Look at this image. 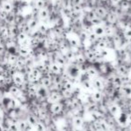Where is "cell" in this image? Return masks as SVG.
<instances>
[{"label":"cell","instance_id":"24","mask_svg":"<svg viewBox=\"0 0 131 131\" xmlns=\"http://www.w3.org/2000/svg\"><path fill=\"white\" fill-rule=\"evenodd\" d=\"M97 38H98V36H97V35L95 34V33L91 32V33H89V34H88V36H87V40L90 42V43L93 44V43H95V42H96Z\"/></svg>","mask_w":131,"mask_h":131},{"label":"cell","instance_id":"29","mask_svg":"<svg viewBox=\"0 0 131 131\" xmlns=\"http://www.w3.org/2000/svg\"><path fill=\"white\" fill-rule=\"evenodd\" d=\"M121 131H131L130 126H127V127H123L121 128Z\"/></svg>","mask_w":131,"mask_h":131},{"label":"cell","instance_id":"4","mask_svg":"<svg viewBox=\"0 0 131 131\" xmlns=\"http://www.w3.org/2000/svg\"><path fill=\"white\" fill-rule=\"evenodd\" d=\"M93 10H94L95 12V15H96V17H99V18L102 19V20H104L106 17V15H107L108 14V9L105 7V6H95L94 8H93Z\"/></svg>","mask_w":131,"mask_h":131},{"label":"cell","instance_id":"31","mask_svg":"<svg viewBox=\"0 0 131 131\" xmlns=\"http://www.w3.org/2000/svg\"><path fill=\"white\" fill-rule=\"evenodd\" d=\"M6 1H9V2H12V1H13V0H6Z\"/></svg>","mask_w":131,"mask_h":131},{"label":"cell","instance_id":"11","mask_svg":"<svg viewBox=\"0 0 131 131\" xmlns=\"http://www.w3.org/2000/svg\"><path fill=\"white\" fill-rule=\"evenodd\" d=\"M50 16V11L49 9H48L47 7L42 8L40 10V13H39V19L40 20H46V19H49Z\"/></svg>","mask_w":131,"mask_h":131},{"label":"cell","instance_id":"23","mask_svg":"<svg viewBox=\"0 0 131 131\" xmlns=\"http://www.w3.org/2000/svg\"><path fill=\"white\" fill-rule=\"evenodd\" d=\"M35 7L38 9H42L46 7V0H35Z\"/></svg>","mask_w":131,"mask_h":131},{"label":"cell","instance_id":"19","mask_svg":"<svg viewBox=\"0 0 131 131\" xmlns=\"http://www.w3.org/2000/svg\"><path fill=\"white\" fill-rule=\"evenodd\" d=\"M120 93L123 96L125 97H130L131 96V85L127 86H121L120 89Z\"/></svg>","mask_w":131,"mask_h":131},{"label":"cell","instance_id":"10","mask_svg":"<svg viewBox=\"0 0 131 131\" xmlns=\"http://www.w3.org/2000/svg\"><path fill=\"white\" fill-rule=\"evenodd\" d=\"M85 73L87 74V75H89L91 78H95V77H98V75H100L96 68H94V67H90V66L88 67L87 68H86Z\"/></svg>","mask_w":131,"mask_h":131},{"label":"cell","instance_id":"28","mask_svg":"<svg viewBox=\"0 0 131 131\" xmlns=\"http://www.w3.org/2000/svg\"><path fill=\"white\" fill-rule=\"evenodd\" d=\"M8 131H20L18 128V126H17V123H12L10 124L9 128H8Z\"/></svg>","mask_w":131,"mask_h":131},{"label":"cell","instance_id":"12","mask_svg":"<svg viewBox=\"0 0 131 131\" xmlns=\"http://www.w3.org/2000/svg\"><path fill=\"white\" fill-rule=\"evenodd\" d=\"M0 8L3 9L4 11L7 12V13H10V12L13 11L14 5L12 4V2H9V1H5V2H2L1 4H0Z\"/></svg>","mask_w":131,"mask_h":131},{"label":"cell","instance_id":"5","mask_svg":"<svg viewBox=\"0 0 131 131\" xmlns=\"http://www.w3.org/2000/svg\"><path fill=\"white\" fill-rule=\"evenodd\" d=\"M121 111V109H120L119 105L117 103H111L108 106V112H109V115L112 117H116L117 115H118Z\"/></svg>","mask_w":131,"mask_h":131},{"label":"cell","instance_id":"20","mask_svg":"<svg viewBox=\"0 0 131 131\" xmlns=\"http://www.w3.org/2000/svg\"><path fill=\"white\" fill-rule=\"evenodd\" d=\"M93 33L97 35L98 37L103 36L104 35V27L102 25H98V26H93Z\"/></svg>","mask_w":131,"mask_h":131},{"label":"cell","instance_id":"8","mask_svg":"<svg viewBox=\"0 0 131 131\" xmlns=\"http://www.w3.org/2000/svg\"><path fill=\"white\" fill-rule=\"evenodd\" d=\"M64 68H61L60 66H58L57 63L52 62L50 65V72L54 75H60L62 72L64 71Z\"/></svg>","mask_w":131,"mask_h":131},{"label":"cell","instance_id":"15","mask_svg":"<svg viewBox=\"0 0 131 131\" xmlns=\"http://www.w3.org/2000/svg\"><path fill=\"white\" fill-rule=\"evenodd\" d=\"M15 14L13 12H10L8 13L7 16H6L5 23H6V25H12V24H15Z\"/></svg>","mask_w":131,"mask_h":131},{"label":"cell","instance_id":"3","mask_svg":"<svg viewBox=\"0 0 131 131\" xmlns=\"http://www.w3.org/2000/svg\"><path fill=\"white\" fill-rule=\"evenodd\" d=\"M12 78H13V84H15L16 86H18L19 88H20L21 86L24 84V82H25V77H24V75H23L22 74L18 73V72L14 74V75H12Z\"/></svg>","mask_w":131,"mask_h":131},{"label":"cell","instance_id":"13","mask_svg":"<svg viewBox=\"0 0 131 131\" xmlns=\"http://www.w3.org/2000/svg\"><path fill=\"white\" fill-rule=\"evenodd\" d=\"M7 91H8V93H10L11 95H13L14 97H16L17 95L19 94V93H21V90H20V88L18 87V86H16L15 84H11V85L8 87V89H7Z\"/></svg>","mask_w":131,"mask_h":131},{"label":"cell","instance_id":"16","mask_svg":"<svg viewBox=\"0 0 131 131\" xmlns=\"http://www.w3.org/2000/svg\"><path fill=\"white\" fill-rule=\"evenodd\" d=\"M26 121H27V123L29 124L31 127H33L37 123H38L39 120L37 119V118L34 116V115H32L31 113H30V114L27 116V118H26Z\"/></svg>","mask_w":131,"mask_h":131},{"label":"cell","instance_id":"6","mask_svg":"<svg viewBox=\"0 0 131 131\" xmlns=\"http://www.w3.org/2000/svg\"><path fill=\"white\" fill-rule=\"evenodd\" d=\"M92 87H93L94 90H96V91L102 92L104 89L102 80L100 78V77H95V78H93V81H92Z\"/></svg>","mask_w":131,"mask_h":131},{"label":"cell","instance_id":"30","mask_svg":"<svg viewBox=\"0 0 131 131\" xmlns=\"http://www.w3.org/2000/svg\"><path fill=\"white\" fill-rule=\"evenodd\" d=\"M127 50H131V40H128L127 42Z\"/></svg>","mask_w":131,"mask_h":131},{"label":"cell","instance_id":"7","mask_svg":"<svg viewBox=\"0 0 131 131\" xmlns=\"http://www.w3.org/2000/svg\"><path fill=\"white\" fill-rule=\"evenodd\" d=\"M72 123H73V125L75 127H78V128H80V127H84V125L85 122H84L83 117L74 116L73 118H72Z\"/></svg>","mask_w":131,"mask_h":131},{"label":"cell","instance_id":"25","mask_svg":"<svg viewBox=\"0 0 131 131\" xmlns=\"http://www.w3.org/2000/svg\"><path fill=\"white\" fill-rule=\"evenodd\" d=\"M90 22H91V24H93V26H98V25H102V23H103V20L99 18V17H94V18H93L92 20H90Z\"/></svg>","mask_w":131,"mask_h":131},{"label":"cell","instance_id":"14","mask_svg":"<svg viewBox=\"0 0 131 131\" xmlns=\"http://www.w3.org/2000/svg\"><path fill=\"white\" fill-rule=\"evenodd\" d=\"M51 84H52L51 80L46 77H41L40 79V81H39V84L43 86V87H46V88H49V86L51 85Z\"/></svg>","mask_w":131,"mask_h":131},{"label":"cell","instance_id":"26","mask_svg":"<svg viewBox=\"0 0 131 131\" xmlns=\"http://www.w3.org/2000/svg\"><path fill=\"white\" fill-rule=\"evenodd\" d=\"M28 37V35L24 32H19L18 35L16 36V40H17V43H20L21 41L24 40L26 38Z\"/></svg>","mask_w":131,"mask_h":131},{"label":"cell","instance_id":"32","mask_svg":"<svg viewBox=\"0 0 131 131\" xmlns=\"http://www.w3.org/2000/svg\"><path fill=\"white\" fill-rule=\"evenodd\" d=\"M129 126H130V127H131V124H130V125H129Z\"/></svg>","mask_w":131,"mask_h":131},{"label":"cell","instance_id":"21","mask_svg":"<svg viewBox=\"0 0 131 131\" xmlns=\"http://www.w3.org/2000/svg\"><path fill=\"white\" fill-rule=\"evenodd\" d=\"M19 44V47H22V48H31V38L29 36L25 39L24 40L21 41Z\"/></svg>","mask_w":131,"mask_h":131},{"label":"cell","instance_id":"17","mask_svg":"<svg viewBox=\"0 0 131 131\" xmlns=\"http://www.w3.org/2000/svg\"><path fill=\"white\" fill-rule=\"evenodd\" d=\"M68 44L70 48H80L81 47V40L77 38H71L68 40Z\"/></svg>","mask_w":131,"mask_h":131},{"label":"cell","instance_id":"18","mask_svg":"<svg viewBox=\"0 0 131 131\" xmlns=\"http://www.w3.org/2000/svg\"><path fill=\"white\" fill-rule=\"evenodd\" d=\"M27 22H28V25H29V27L31 28V30L34 31V30H36L37 28H38L40 21H39V19L31 18L30 20H28Z\"/></svg>","mask_w":131,"mask_h":131},{"label":"cell","instance_id":"22","mask_svg":"<svg viewBox=\"0 0 131 131\" xmlns=\"http://www.w3.org/2000/svg\"><path fill=\"white\" fill-rule=\"evenodd\" d=\"M33 127L35 128V131H46V129H47V127L41 121H38V123Z\"/></svg>","mask_w":131,"mask_h":131},{"label":"cell","instance_id":"2","mask_svg":"<svg viewBox=\"0 0 131 131\" xmlns=\"http://www.w3.org/2000/svg\"><path fill=\"white\" fill-rule=\"evenodd\" d=\"M63 99L60 91H52L49 92V94L47 98V102L50 103H54V102H60Z\"/></svg>","mask_w":131,"mask_h":131},{"label":"cell","instance_id":"9","mask_svg":"<svg viewBox=\"0 0 131 131\" xmlns=\"http://www.w3.org/2000/svg\"><path fill=\"white\" fill-rule=\"evenodd\" d=\"M92 98H93V100L95 102L99 103V102H101L104 99V94L102 92L94 90V91L93 92V93H92Z\"/></svg>","mask_w":131,"mask_h":131},{"label":"cell","instance_id":"27","mask_svg":"<svg viewBox=\"0 0 131 131\" xmlns=\"http://www.w3.org/2000/svg\"><path fill=\"white\" fill-rule=\"evenodd\" d=\"M7 15H8L7 12L4 11L3 9H1V8H0V21H5V20H6Z\"/></svg>","mask_w":131,"mask_h":131},{"label":"cell","instance_id":"1","mask_svg":"<svg viewBox=\"0 0 131 131\" xmlns=\"http://www.w3.org/2000/svg\"><path fill=\"white\" fill-rule=\"evenodd\" d=\"M64 111H65V108H64V105L61 102H54V103H50L49 105V113L54 115V116H58V115L61 114Z\"/></svg>","mask_w":131,"mask_h":131}]
</instances>
